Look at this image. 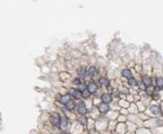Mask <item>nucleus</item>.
<instances>
[{
  "label": "nucleus",
  "mask_w": 163,
  "mask_h": 134,
  "mask_svg": "<svg viewBox=\"0 0 163 134\" xmlns=\"http://www.w3.org/2000/svg\"><path fill=\"white\" fill-rule=\"evenodd\" d=\"M72 95L76 99H80L82 96V93L78 90H74V92H72Z\"/></svg>",
  "instance_id": "f8f14e48"
},
{
  "label": "nucleus",
  "mask_w": 163,
  "mask_h": 134,
  "mask_svg": "<svg viewBox=\"0 0 163 134\" xmlns=\"http://www.w3.org/2000/svg\"><path fill=\"white\" fill-rule=\"evenodd\" d=\"M146 92H147L148 94H152L154 92V87L152 86L146 87Z\"/></svg>",
  "instance_id": "f3484780"
},
{
  "label": "nucleus",
  "mask_w": 163,
  "mask_h": 134,
  "mask_svg": "<svg viewBox=\"0 0 163 134\" xmlns=\"http://www.w3.org/2000/svg\"><path fill=\"white\" fill-rule=\"evenodd\" d=\"M60 125H61V127H62V128H66V127H67V120L65 117H63L61 119Z\"/></svg>",
  "instance_id": "ddd939ff"
},
{
  "label": "nucleus",
  "mask_w": 163,
  "mask_h": 134,
  "mask_svg": "<svg viewBox=\"0 0 163 134\" xmlns=\"http://www.w3.org/2000/svg\"><path fill=\"white\" fill-rule=\"evenodd\" d=\"M74 83H75V84H77V85H79V84L81 83L80 79H79V78L75 79V80H74Z\"/></svg>",
  "instance_id": "aec40b11"
},
{
  "label": "nucleus",
  "mask_w": 163,
  "mask_h": 134,
  "mask_svg": "<svg viewBox=\"0 0 163 134\" xmlns=\"http://www.w3.org/2000/svg\"><path fill=\"white\" fill-rule=\"evenodd\" d=\"M88 72H89V74H91V76H93V75H94L96 72H97V70H96V68L95 67L91 66V67H90V68H89Z\"/></svg>",
  "instance_id": "a211bd4d"
},
{
  "label": "nucleus",
  "mask_w": 163,
  "mask_h": 134,
  "mask_svg": "<svg viewBox=\"0 0 163 134\" xmlns=\"http://www.w3.org/2000/svg\"><path fill=\"white\" fill-rule=\"evenodd\" d=\"M142 80H143V83L146 87L152 86V80L149 76H144L142 78Z\"/></svg>",
  "instance_id": "7ed1b4c3"
},
{
  "label": "nucleus",
  "mask_w": 163,
  "mask_h": 134,
  "mask_svg": "<svg viewBox=\"0 0 163 134\" xmlns=\"http://www.w3.org/2000/svg\"><path fill=\"white\" fill-rule=\"evenodd\" d=\"M51 123L54 126H58L60 125L61 118H60V116L58 113L54 112L52 114V117H51Z\"/></svg>",
  "instance_id": "f257e3e1"
},
{
  "label": "nucleus",
  "mask_w": 163,
  "mask_h": 134,
  "mask_svg": "<svg viewBox=\"0 0 163 134\" xmlns=\"http://www.w3.org/2000/svg\"><path fill=\"white\" fill-rule=\"evenodd\" d=\"M122 76L125 78H130L132 77V74H131V72L128 70V69H125V70H123L122 71Z\"/></svg>",
  "instance_id": "1a4fd4ad"
},
{
  "label": "nucleus",
  "mask_w": 163,
  "mask_h": 134,
  "mask_svg": "<svg viewBox=\"0 0 163 134\" xmlns=\"http://www.w3.org/2000/svg\"><path fill=\"white\" fill-rule=\"evenodd\" d=\"M128 83H129L131 86H137V81L135 80V78H129V80H128Z\"/></svg>",
  "instance_id": "dca6fc26"
},
{
  "label": "nucleus",
  "mask_w": 163,
  "mask_h": 134,
  "mask_svg": "<svg viewBox=\"0 0 163 134\" xmlns=\"http://www.w3.org/2000/svg\"><path fill=\"white\" fill-rule=\"evenodd\" d=\"M87 88H88V90L91 93H95L96 91V90H97V86H96L95 83H90V84L88 86Z\"/></svg>",
  "instance_id": "39448f33"
},
{
  "label": "nucleus",
  "mask_w": 163,
  "mask_h": 134,
  "mask_svg": "<svg viewBox=\"0 0 163 134\" xmlns=\"http://www.w3.org/2000/svg\"><path fill=\"white\" fill-rule=\"evenodd\" d=\"M150 110H151V112L153 113L154 115H158V114L160 113V107H159L158 106H156V105L151 106V107H150Z\"/></svg>",
  "instance_id": "20e7f679"
},
{
  "label": "nucleus",
  "mask_w": 163,
  "mask_h": 134,
  "mask_svg": "<svg viewBox=\"0 0 163 134\" xmlns=\"http://www.w3.org/2000/svg\"><path fill=\"white\" fill-rule=\"evenodd\" d=\"M70 100V94H65V95L62 96L60 99V102L64 105H66Z\"/></svg>",
  "instance_id": "0eeeda50"
},
{
  "label": "nucleus",
  "mask_w": 163,
  "mask_h": 134,
  "mask_svg": "<svg viewBox=\"0 0 163 134\" xmlns=\"http://www.w3.org/2000/svg\"><path fill=\"white\" fill-rule=\"evenodd\" d=\"M75 107H76V105H75L74 102H73V101H70V100L67 102V104H66V105H65L66 109H68V110H72V109H73L75 108Z\"/></svg>",
  "instance_id": "9d476101"
},
{
  "label": "nucleus",
  "mask_w": 163,
  "mask_h": 134,
  "mask_svg": "<svg viewBox=\"0 0 163 134\" xmlns=\"http://www.w3.org/2000/svg\"><path fill=\"white\" fill-rule=\"evenodd\" d=\"M87 121H88V120H87L86 117H85V116H83V115H82V116L80 117V118H79V122L83 125H87Z\"/></svg>",
  "instance_id": "4468645a"
},
{
  "label": "nucleus",
  "mask_w": 163,
  "mask_h": 134,
  "mask_svg": "<svg viewBox=\"0 0 163 134\" xmlns=\"http://www.w3.org/2000/svg\"><path fill=\"white\" fill-rule=\"evenodd\" d=\"M156 83H157V86H158L159 88H163V79L161 78H159L157 79L156 80Z\"/></svg>",
  "instance_id": "2eb2a0df"
},
{
  "label": "nucleus",
  "mask_w": 163,
  "mask_h": 134,
  "mask_svg": "<svg viewBox=\"0 0 163 134\" xmlns=\"http://www.w3.org/2000/svg\"><path fill=\"white\" fill-rule=\"evenodd\" d=\"M99 83L102 86H107L109 85V80L106 78H101L99 79Z\"/></svg>",
  "instance_id": "9b49d317"
},
{
  "label": "nucleus",
  "mask_w": 163,
  "mask_h": 134,
  "mask_svg": "<svg viewBox=\"0 0 163 134\" xmlns=\"http://www.w3.org/2000/svg\"><path fill=\"white\" fill-rule=\"evenodd\" d=\"M102 99L103 102L107 104V103H109L112 101V96L109 95V94H105V95L102 96Z\"/></svg>",
  "instance_id": "6e6552de"
},
{
  "label": "nucleus",
  "mask_w": 163,
  "mask_h": 134,
  "mask_svg": "<svg viewBox=\"0 0 163 134\" xmlns=\"http://www.w3.org/2000/svg\"><path fill=\"white\" fill-rule=\"evenodd\" d=\"M77 109L78 113H80L81 115L84 114L86 112V105L83 102H80L78 106H77Z\"/></svg>",
  "instance_id": "f03ea898"
},
{
  "label": "nucleus",
  "mask_w": 163,
  "mask_h": 134,
  "mask_svg": "<svg viewBox=\"0 0 163 134\" xmlns=\"http://www.w3.org/2000/svg\"><path fill=\"white\" fill-rule=\"evenodd\" d=\"M90 94H91V92L88 90V88L87 89H85L83 91V93H82V96L83 97H84V98H88V96H90Z\"/></svg>",
  "instance_id": "6ab92c4d"
},
{
  "label": "nucleus",
  "mask_w": 163,
  "mask_h": 134,
  "mask_svg": "<svg viewBox=\"0 0 163 134\" xmlns=\"http://www.w3.org/2000/svg\"><path fill=\"white\" fill-rule=\"evenodd\" d=\"M99 111L101 112H106L109 110V106L107 105V103L104 102L103 104H101L99 105Z\"/></svg>",
  "instance_id": "423d86ee"
}]
</instances>
